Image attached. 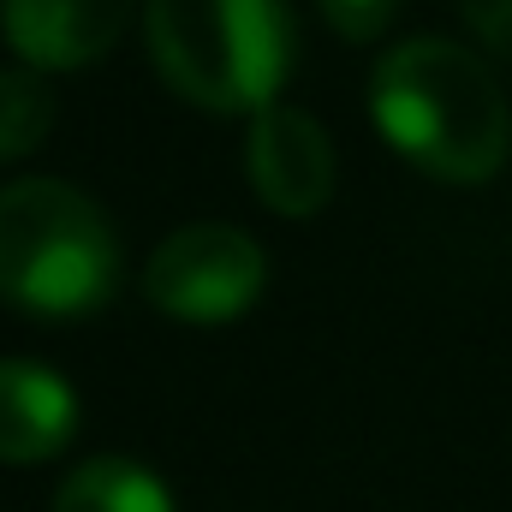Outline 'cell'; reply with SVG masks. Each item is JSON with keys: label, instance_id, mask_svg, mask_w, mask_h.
I'll return each mask as SVG.
<instances>
[{"label": "cell", "instance_id": "2", "mask_svg": "<svg viewBox=\"0 0 512 512\" xmlns=\"http://www.w3.org/2000/svg\"><path fill=\"white\" fill-rule=\"evenodd\" d=\"M143 36L155 72L209 114L274 108L298 54L286 0H149Z\"/></svg>", "mask_w": 512, "mask_h": 512}, {"label": "cell", "instance_id": "7", "mask_svg": "<svg viewBox=\"0 0 512 512\" xmlns=\"http://www.w3.org/2000/svg\"><path fill=\"white\" fill-rule=\"evenodd\" d=\"M78 429V399L42 364L0 358V459L6 465H36L54 459Z\"/></svg>", "mask_w": 512, "mask_h": 512}, {"label": "cell", "instance_id": "9", "mask_svg": "<svg viewBox=\"0 0 512 512\" xmlns=\"http://www.w3.org/2000/svg\"><path fill=\"white\" fill-rule=\"evenodd\" d=\"M54 131V90L36 66H0V161H18L42 149Z\"/></svg>", "mask_w": 512, "mask_h": 512}, {"label": "cell", "instance_id": "8", "mask_svg": "<svg viewBox=\"0 0 512 512\" xmlns=\"http://www.w3.org/2000/svg\"><path fill=\"white\" fill-rule=\"evenodd\" d=\"M54 512H173V501L155 471L120 453H102V459H84L54 489Z\"/></svg>", "mask_w": 512, "mask_h": 512}, {"label": "cell", "instance_id": "3", "mask_svg": "<svg viewBox=\"0 0 512 512\" xmlns=\"http://www.w3.org/2000/svg\"><path fill=\"white\" fill-rule=\"evenodd\" d=\"M120 286L108 215L66 179L0 185V298L30 316H90Z\"/></svg>", "mask_w": 512, "mask_h": 512}, {"label": "cell", "instance_id": "10", "mask_svg": "<svg viewBox=\"0 0 512 512\" xmlns=\"http://www.w3.org/2000/svg\"><path fill=\"white\" fill-rule=\"evenodd\" d=\"M393 6H399V0H316V12H322L340 36H352V42L382 36L387 18H393Z\"/></svg>", "mask_w": 512, "mask_h": 512}, {"label": "cell", "instance_id": "1", "mask_svg": "<svg viewBox=\"0 0 512 512\" xmlns=\"http://www.w3.org/2000/svg\"><path fill=\"white\" fill-rule=\"evenodd\" d=\"M370 114L382 137L429 179L483 185L501 173L512 114L483 54L447 36H411L370 72Z\"/></svg>", "mask_w": 512, "mask_h": 512}, {"label": "cell", "instance_id": "11", "mask_svg": "<svg viewBox=\"0 0 512 512\" xmlns=\"http://www.w3.org/2000/svg\"><path fill=\"white\" fill-rule=\"evenodd\" d=\"M459 12L471 18V30L512 60V0H459Z\"/></svg>", "mask_w": 512, "mask_h": 512}, {"label": "cell", "instance_id": "5", "mask_svg": "<svg viewBox=\"0 0 512 512\" xmlns=\"http://www.w3.org/2000/svg\"><path fill=\"white\" fill-rule=\"evenodd\" d=\"M245 167L256 197L286 221L316 215L334 197V143L304 108H262L245 137Z\"/></svg>", "mask_w": 512, "mask_h": 512}, {"label": "cell", "instance_id": "4", "mask_svg": "<svg viewBox=\"0 0 512 512\" xmlns=\"http://www.w3.org/2000/svg\"><path fill=\"white\" fill-rule=\"evenodd\" d=\"M262 245L227 221H197L161 239L143 268V298L179 322H233L262 292Z\"/></svg>", "mask_w": 512, "mask_h": 512}, {"label": "cell", "instance_id": "6", "mask_svg": "<svg viewBox=\"0 0 512 512\" xmlns=\"http://www.w3.org/2000/svg\"><path fill=\"white\" fill-rule=\"evenodd\" d=\"M131 18V0H0L6 48L36 72L96 66Z\"/></svg>", "mask_w": 512, "mask_h": 512}]
</instances>
